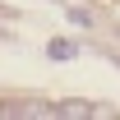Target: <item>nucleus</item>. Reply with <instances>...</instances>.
Instances as JSON below:
<instances>
[{
	"instance_id": "nucleus-1",
	"label": "nucleus",
	"mask_w": 120,
	"mask_h": 120,
	"mask_svg": "<svg viewBox=\"0 0 120 120\" xmlns=\"http://www.w3.org/2000/svg\"><path fill=\"white\" fill-rule=\"evenodd\" d=\"M60 116H116V111H111V106H92V102H65L60 106Z\"/></svg>"
},
{
	"instance_id": "nucleus-2",
	"label": "nucleus",
	"mask_w": 120,
	"mask_h": 120,
	"mask_svg": "<svg viewBox=\"0 0 120 120\" xmlns=\"http://www.w3.org/2000/svg\"><path fill=\"white\" fill-rule=\"evenodd\" d=\"M5 116L14 120V116H60V111H51V106H42V102H9Z\"/></svg>"
},
{
	"instance_id": "nucleus-3",
	"label": "nucleus",
	"mask_w": 120,
	"mask_h": 120,
	"mask_svg": "<svg viewBox=\"0 0 120 120\" xmlns=\"http://www.w3.org/2000/svg\"><path fill=\"white\" fill-rule=\"evenodd\" d=\"M51 56H56V60H60V56L69 60V56H74V42H51Z\"/></svg>"
}]
</instances>
